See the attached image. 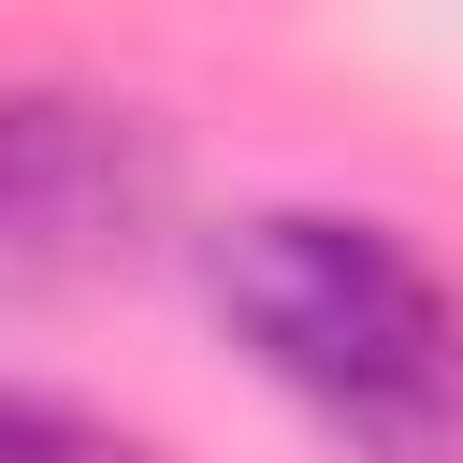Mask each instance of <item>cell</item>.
<instances>
[{"label": "cell", "instance_id": "3957f363", "mask_svg": "<svg viewBox=\"0 0 463 463\" xmlns=\"http://www.w3.org/2000/svg\"><path fill=\"white\" fill-rule=\"evenodd\" d=\"M0 463H159V449L87 420V405H58V391H0Z\"/></svg>", "mask_w": 463, "mask_h": 463}, {"label": "cell", "instance_id": "7a4b0ae2", "mask_svg": "<svg viewBox=\"0 0 463 463\" xmlns=\"http://www.w3.org/2000/svg\"><path fill=\"white\" fill-rule=\"evenodd\" d=\"M159 217H174L159 116H130L101 87H0V304L145 260Z\"/></svg>", "mask_w": 463, "mask_h": 463}, {"label": "cell", "instance_id": "6da1fadb", "mask_svg": "<svg viewBox=\"0 0 463 463\" xmlns=\"http://www.w3.org/2000/svg\"><path fill=\"white\" fill-rule=\"evenodd\" d=\"M203 289L232 347L362 463H463V289L333 203H260L203 232Z\"/></svg>", "mask_w": 463, "mask_h": 463}]
</instances>
